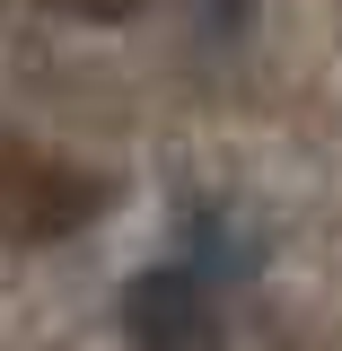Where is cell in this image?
<instances>
[{
    "mask_svg": "<svg viewBox=\"0 0 342 351\" xmlns=\"http://www.w3.org/2000/svg\"><path fill=\"white\" fill-rule=\"evenodd\" d=\"M123 343L132 351H219L228 343L219 290L184 263H141L123 281Z\"/></svg>",
    "mask_w": 342,
    "mask_h": 351,
    "instance_id": "cell-1",
    "label": "cell"
},
{
    "mask_svg": "<svg viewBox=\"0 0 342 351\" xmlns=\"http://www.w3.org/2000/svg\"><path fill=\"white\" fill-rule=\"evenodd\" d=\"M255 263H263V237L228 211V202H193V211H184V272H202L219 290V281H246Z\"/></svg>",
    "mask_w": 342,
    "mask_h": 351,
    "instance_id": "cell-2",
    "label": "cell"
},
{
    "mask_svg": "<svg viewBox=\"0 0 342 351\" xmlns=\"http://www.w3.org/2000/svg\"><path fill=\"white\" fill-rule=\"evenodd\" d=\"M88 202H97V184L88 176H62V167H18V184H0V219H18V228H80Z\"/></svg>",
    "mask_w": 342,
    "mask_h": 351,
    "instance_id": "cell-3",
    "label": "cell"
},
{
    "mask_svg": "<svg viewBox=\"0 0 342 351\" xmlns=\"http://www.w3.org/2000/svg\"><path fill=\"white\" fill-rule=\"evenodd\" d=\"M62 9H80V18H132L141 0H62Z\"/></svg>",
    "mask_w": 342,
    "mask_h": 351,
    "instance_id": "cell-4",
    "label": "cell"
}]
</instances>
